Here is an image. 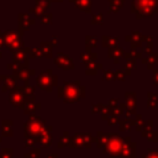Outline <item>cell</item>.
<instances>
[{
    "label": "cell",
    "instance_id": "31",
    "mask_svg": "<svg viewBox=\"0 0 158 158\" xmlns=\"http://www.w3.org/2000/svg\"><path fill=\"white\" fill-rule=\"evenodd\" d=\"M146 138L148 141H152V142H157L158 143V131H152Z\"/></svg>",
    "mask_w": 158,
    "mask_h": 158
},
{
    "label": "cell",
    "instance_id": "26",
    "mask_svg": "<svg viewBox=\"0 0 158 158\" xmlns=\"http://www.w3.org/2000/svg\"><path fill=\"white\" fill-rule=\"evenodd\" d=\"M142 158H158V148H149L142 156Z\"/></svg>",
    "mask_w": 158,
    "mask_h": 158
},
{
    "label": "cell",
    "instance_id": "35",
    "mask_svg": "<svg viewBox=\"0 0 158 158\" xmlns=\"http://www.w3.org/2000/svg\"><path fill=\"white\" fill-rule=\"evenodd\" d=\"M48 158H57V156H51V157H48Z\"/></svg>",
    "mask_w": 158,
    "mask_h": 158
},
{
    "label": "cell",
    "instance_id": "12",
    "mask_svg": "<svg viewBox=\"0 0 158 158\" xmlns=\"http://www.w3.org/2000/svg\"><path fill=\"white\" fill-rule=\"evenodd\" d=\"M109 2V12L111 14H117L125 5V0H107Z\"/></svg>",
    "mask_w": 158,
    "mask_h": 158
},
{
    "label": "cell",
    "instance_id": "16",
    "mask_svg": "<svg viewBox=\"0 0 158 158\" xmlns=\"http://www.w3.org/2000/svg\"><path fill=\"white\" fill-rule=\"evenodd\" d=\"M122 57H123L126 60H128V59H135V60H137V59H141V58L143 57V54H142V49H141V48H136V49H131L130 52H125V53L122 54Z\"/></svg>",
    "mask_w": 158,
    "mask_h": 158
},
{
    "label": "cell",
    "instance_id": "22",
    "mask_svg": "<svg viewBox=\"0 0 158 158\" xmlns=\"http://www.w3.org/2000/svg\"><path fill=\"white\" fill-rule=\"evenodd\" d=\"M118 128L121 131H130L131 130V121L130 118H125V120H118Z\"/></svg>",
    "mask_w": 158,
    "mask_h": 158
},
{
    "label": "cell",
    "instance_id": "23",
    "mask_svg": "<svg viewBox=\"0 0 158 158\" xmlns=\"http://www.w3.org/2000/svg\"><path fill=\"white\" fill-rule=\"evenodd\" d=\"M100 114H101V118L106 121L110 116H112V109H111L109 105H104V106H102V110H101Z\"/></svg>",
    "mask_w": 158,
    "mask_h": 158
},
{
    "label": "cell",
    "instance_id": "20",
    "mask_svg": "<svg viewBox=\"0 0 158 158\" xmlns=\"http://www.w3.org/2000/svg\"><path fill=\"white\" fill-rule=\"evenodd\" d=\"M64 146H69L70 148H73V144H72V138L69 137V135H68V132H64V135L62 136V138H60V141H59V143H58V147H64Z\"/></svg>",
    "mask_w": 158,
    "mask_h": 158
},
{
    "label": "cell",
    "instance_id": "29",
    "mask_svg": "<svg viewBox=\"0 0 158 158\" xmlns=\"http://www.w3.org/2000/svg\"><path fill=\"white\" fill-rule=\"evenodd\" d=\"M114 77H115V79L116 80H121V81H123L125 79H126V74L123 73V70H114Z\"/></svg>",
    "mask_w": 158,
    "mask_h": 158
},
{
    "label": "cell",
    "instance_id": "21",
    "mask_svg": "<svg viewBox=\"0 0 158 158\" xmlns=\"http://www.w3.org/2000/svg\"><path fill=\"white\" fill-rule=\"evenodd\" d=\"M96 58H98V53L96 52H90V53H83L81 56H80V59L84 62V63H86V62H89V60H96Z\"/></svg>",
    "mask_w": 158,
    "mask_h": 158
},
{
    "label": "cell",
    "instance_id": "27",
    "mask_svg": "<svg viewBox=\"0 0 158 158\" xmlns=\"http://www.w3.org/2000/svg\"><path fill=\"white\" fill-rule=\"evenodd\" d=\"M125 112V104H118L116 107L112 109V115L114 116H121L122 114Z\"/></svg>",
    "mask_w": 158,
    "mask_h": 158
},
{
    "label": "cell",
    "instance_id": "4",
    "mask_svg": "<svg viewBox=\"0 0 158 158\" xmlns=\"http://www.w3.org/2000/svg\"><path fill=\"white\" fill-rule=\"evenodd\" d=\"M95 142V137L90 133H75L72 138L73 148H90L91 143Z\"/></svg>",
    "mask_w": 158,
    "mask_h": 158
},
{
    "label": "cell",
    "instance_id": "6",
    "mask_svg": "<svg viewBox=\"0 0 158 158\" xmlns=\"http://www.w3.org/2000/svg\"><path fill=\"white\" fill-rule=\"evenodd\" d=\"M125 40H126V42H130L131 49L141 48L142 44L144 43V36H143L141 32L136 31V30L131 31V35H127V36L125 37Z\"/></svg>",
    "mask_w": 158,
    "mask_h": 158
},
{
    "label": "cell",
    "instance_id": "28",
    "mask_svg": "<svg viewBox=\"0 0 158 158\" xmlns=\"http://www.w3.org/2000/svg\"><path fill=\"white\" fill-rule=\"evenodd\" d=\"M102 79L106 80V81H112V80H115L114 70H112V69H106V70H104V77H102Z\"/></svg>",
    "mask_w": 158,
    "mask_h": 158
},
{
    "label": "cell",
    "instance_id": "18",
    "mask_svg": "<svg viewBox=\"0 0 158 158\" xmlns=\"http://www.w3.org/2000/svg\"><path fill=\"white\" fill-rule=\"evenodd\" d=\"M152 131H153V120L144 121V125H143V127H142V130H141V135H142V137L146 138Z\"/></svg>",
    "mask_w": 158,
    "mask_h": 158
},
{
    "label": "cell",
    "instance_id": "8",
    "mask_svg": "<svg viewBox=\"0 0 158 158\" xmlns=\"http://www.w3.org/2000/svg\"><path fill=\"white\" fill-rule=\"evenodd\" d=\"M56 63H57L59 67H62L63 69H65V70H68V69H74V64H73L72 58L67 57V56L63 54V53H58V57H57V59H56Z\"/></svg>",
    "mask_w": 158,
    "mask_h": 158
},
{
    "label": "cell",
    "instance_id": "10",
    "mask_svg": "<svg viewBox=\"0 0 158 158\" xmlns=\"http://www.w3.org/2000/svg\"><path fill=\"white\" fill-rule=\"evenodd\" d=\"M51 74H52L51 72L44 73V74L42 75L41 80L38 79V83H41L42 88H44V89H49V90H51V89H52V86L56 84V77H52Z\"/></svg>",
    "mask_w": 158,
    "mask_h": 158
},
{
    "label": "cell",
    "instance_id": "13",
    "mask_svg": "<svg viewBox=\"0 0 158 158\" xmlns=\"http://www.w3.org/2000/svg\"><path fill=\"white\" fill-rule=\"evenodd\" d=\"M101 44L106 48L120 46V38L118 37H110V36H102L101 37Z\"/></svg>",
    "mask_w": 158,
    "mask_h": 158
},
{
    "label": "cell",
    "instance_id": "2",
    "mask_svg": "<svg viewBox=\"0 0 158 158\" xmlns=\"http://www.w3.org/2000/svg\"><path fill=\"white\" fill-rule=\"evenodd\" d=\"M130 11L137 19L153 17L158 14V0H132Z\"/></svg>",
    "mask_w": 158,
    "mask_h": 158
},
{
    "label": "cell",
    "instance_id": "9",
    "mask_svg": "<svg viewBox=\"0 0 158 158\" xmlns=\"http://www.w3.org/2000/svg\"><path fill=\"white\" fill-rule=\"evenodd\" d=\"M102 69V64L96 60H89L85 63V74L86 75H96L99 70Z\"/></svg>",
    "mask_w": 158,
    "mask_h": 158
},
{
    "label": "cell",
    "instance_id": "32",
    "mask_svg": "<svg viewBox=\"0 0 158 158\" xmlns=\"http://www.w3.org/2000/svg\"><path fill=\"white\" fill-rule=\"evenodd\" d=\"M106 121H107V125H109V126H114V125H116V123L118 122V117L112 115V116H110Z\"/></svg>",
    "mask_w": 158,
    "mask_h": 158
},
{
    "label": "cell",
    "instance_id": "24",
    "mask_svg": "<svg viewBox=\"0 0 158 158\" xmlns=\"http://www.w3.org/2000/svg\"><path fill=\"white\" fill-rule=\"evenodd\" d=\"M141 49H142V54H146V56L152 52V49H153V41H148V42L143 43Z\"/></svg>",
    "mask_w": 158,
    "mask_h": 158
},
{
    "label": "cell",
    "instance_id": "3",
    "mask_svg": "<svg viewBox=\"0 0 158 158\" xmlns=\"http://www.w3.org/2000/svg\"><path fill=\"white\" fill-rule=\"evenodd\" d=\"M65 85L58 89V95L64 99L65 102H77L86 94V88L80 85V81L64 83Z\"/></svg>",
    "mask_w": 158,
    "mask_h": 158
},
{
    "label": "cell",
    "instance_id": "33",
    "mask_svg": "<svg viewBox=\"0 0 158 158\" xmlns=\"http://www.w3.org/2000/svg\"><path fill=\"white\" fill-rule=\"evenodd\" d=\"M118 104H120V100H118V99H110V100H109V106H110L111 109L116 107Z\"/></svg>",
    "mask_w": 158,
    "mask_h": 158
},
{
    "label": "cell",
    "instance_id": "5",
    "mask_svg": "<svg viewBox=\"0 0 158 158\" xmlns=\"http://www.w3.org/2000/svg\"><path fill=\"white\" fill-rule=\"evenodd\" d=\"M127 118L135 116L136 112V93L135 91H126L125 93V112Z\"/></svg>",
    "mask_w": 158,
    "mask_h": 158
},
{
    "label": "cell",
    "instance_id": "17",
    "mask_svg": "<svg viewBox=\"0 0 158 158\" xmlns=\"http://www.w3.org/2000/svg\"><path fill=\"white\" fill-rule=\"evenodd\" d=\"M98 40H96V37H94V36H86L85 37V52L86 53H90L91 52V49L93 48H95L98 44Z\"/></svg>",
    "mask_w": 158,
    "mask_h": 158
},
{
    "label": "cell",
    "instance_id": "19",
    "mask_svg": "<svg viewBox=\"0 0 158 158\" xmlns=\"http://www.w3.org/2000/svg\"><path fill=\"white\" fill-rule=\"evenodd\" d=\"M135 69H136V60H135V59H128V60H126V65H125V68H123L122 70H123V73H125L126 77H127V75H130Z\"/></svg>",
    "mask_w": 158,
    "mask_h": 158
},
{
    "label": "cell",
    "instance_id": "15",
    "mask_svg": "<svg viewBox=\"0 0 158 158\" xmlns=\"http://www.w3.org/2000/svg\"><path fill=\"white\" fill-rule=\"evenodd\" d=\"M147 107L157 110L158 109V95L153 91L147 93Z\"/></svg>",
    "mask_w": 158,
    "mask_h": 158
},
{
    "label": "cell",
    "instance_id": "30",
    "mask_svg": "<svg viewBox=\"0 0 158 158\" xmlns=\"http://www.w3.org/2000/svg\"><path fill=\"white\" fill-rule=\"evenodd\" d=\"M102 104H93V106H91V114H100L101 112V110H102Z\"/></svg>",
    "mask_w": 158,
    "mask_h": 158
},
{
    "label": "cell",
    "instance_id": "14",
    "mask_svg": "<svg viewBox=\"0 0 158 158\" xmlns=\"http://www.w3.org/2000/svg\"><path fill=\"white\" fill-rule=\"evenodd\" d=\"M69 1H73L77 5V7L80 9L81 11L88 14L91 12V0H69Z\"/></svg>",
    "mask_w": 158,
    "mask_h": 158
},
{
    "label": "cell",
    "instance_id": "11",
    "mask_svg": "<svg viewBox=\"0 0 158 158\" xmlns=\"http://www.w3.org/2000/svg\"><path fill=\"white\" fill-rule=\"evenodd\" d=\"M141 60H142L143 64H146V67H147L148 69H153V65H154V64L157 63V60H158V53L151 52L149 54H147V57H142Z\"/></svg>",
    "mask_w": 158,
    "mask_h": 158
},
{
    "label": "cell",
    "instance_id": "36",
    "mask_svg": "<svg viewBox=\"0 0 158 158\" xmlns=\"http://www.w3.org/2000/svg\"><path fill=\"white\" fill-rule=\"evenodd\" d=\"M157 62H158V60H157Z\"/></svg>",
    "mask_w": 158,
    "mask_h": 158
},
{
    "label": "cell",
    "instance_id": "34",
    "mask_svg": "<svg viewBox=\"0 0 158 158\" xmlns=\"http://www.w3.org/2000/svg\"><path fill=\"white\" fill-rule=\"evenodd\" d=\"M153 83L158 86V69H153Z\"/></svg>",
    "mask_w": 158,
    "mask_h": 158
},
{
    "label": "cell",
    "instance_id": "7",
    "mask_svg": "<svg viewBox=\"0 0 158 158\" xmlns=\"http://www.w3.org/2000/svg\"><path fill=\"white\" fill-rule=\"evenodd\" d=\"M125 53V49L121 46H115V47H109L107 48V57L111 58L115 64L120 63V58L122 57V54Z\"/></svg>",
    "mask_w": 158,
    "mask_h": 158
},
{
    "label": "cell",
    "instance_id": "1",
    "mask_svg": "<svg viewBox=\"0 0 158 158\" xmlns=\"http://www.w3.org/2000/svg\"><path fill=\"white\" fill-rule=\"evenodd\" d=\"M109 158H136V142H132L128 136L107 133V138L101 148Z\"/></svg>",
    "mask_w": 158,
    "mask_h": 158
},
{
    "label": "cell",
    "instance_id": "25",
    "mask_svg": "<svg viewBox=\"0 0 158 158\" xmlns=\"http://www.w3.org/2000/svg\"><path fill=\"white\" fill-rule=\"evenodd\" d=\"M90 22H91V25H101V23L104 22V16H102V14L99 12V14L93 15Z\"/></svg>",
    "mask_w": 158,
    "mask_h": 158
}]
</instances>
